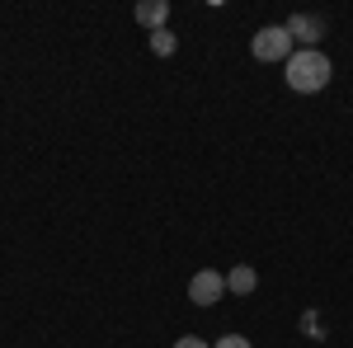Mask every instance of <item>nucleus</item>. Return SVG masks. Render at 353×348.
Masks as SVG:
<instances>
[{
  "instance_id": "10",
  "label": "nucleus",
  "mask_w": 353,
  "mask_h": 348,
  "mask_svg": "<svg viewBox=\"0 0 353 348\" xmlns=\"http://www.w3.org/2000/svg\"><path fill=\"white\" fill-rule=\"evenodd\" d=\"M174 348H208V344H203L198 334H184V339H179V344H174Z\"/></svg>"
},
{
  "instance_id": "4",
  "label": "nucleus",
  "mask_w": 353,
  "mask_h": 348,
  "mask_svg": "<svg viewBox=\"0 0 353 348\" xmlns=\"http://www.w3.org/2000/svg\"><path fill=\"white\" fill-rule=\"evenodd\" d=\"M288 33H292V43H301V48H316L321 33H325V19H316V14H292V19H288Z\"/></svg>"
},
{
  "instance_id": "9",
  "label": "nucleus",
  "mask_w": 353,
  "mask_h": 348,
  "mask_svg": "<svg viewBox=\"0 0 353 348\" xmlns=\"http://www.w3.org/2000/svg\"><path fill=\"white\" fill-rule=\"evenodd\" d=\"M212 348H250V339H241V334H226V339H217Z\"/></svg>"
},
{
  "instance_id": "3",
  "label": "nucleus",
  "mask_w": 353,
  "mask_h": 348,
  "mask_svg": "<svg viewBox=\"0 0 353 348\" xmlns=\"http://www.w3.org/2000/svg\"><path fill=\"white\" fill-rule=\"evenodd\" d=\"M221 292H226V278H221V273H212V268L193 273V283H189V301L193 306H217Z\"/></svg>"
},
{
  "instance_id": "5",
  "label": "nucleus",
  "mask_w": 353,
  "mask_h": 348,
  "mask_svg": "<svg viewBox=\"0 0 353 348\" xmlns=\"http://www.w3.org/2000/svg\"><path fill=\"white\" fill-rule=\"evenodd\" d=\"M165 19H170V0H141L137 5V24H146L151 33H161Z\"/></svg>"
},
{
  "instance_id": "7",
  "label": "nucleus",
  "mask_w": 353,
  "mask_h": 348,
  "mask_svg": "<svg viewBox=\"0 0 353 348\" xmlns=\"http://www.w3.org/2000/svg\"><path fill=\"white\" fill-rule=\"evenodd\" d=\"M174 48H179V43H174V33H170V28H161V33H151V52H156V57H170Z\"/></svg>"
},
{
  "instance_id": "6",
  "label": "nucleus",
  "mask_w": 353,
  "mask_h": 348,
  "mask_svg": "<svg viewBox=\"0 0 353 348\" xmlns=\"http://www.w3.org/2000/svg\"><path fill=\"white\" fill-rule=\"evenodd\" d=\"M226 287H231L236 296H250L254 287H259V273H254L250 264H236L231 273H226Z\"/></svg>"
},
{
  "instance_id": "1",
  "label": "nucleus",
  "mask_w": 353,
  "mask_h": 348,
  "mask_svg": "<svg viewBox=\"0 0 353 348\" xmlns=\"http://www.w3.org/2000/svg\"><path fill=\"white\" fill-rule=\"evenodd\" d=\"M288 85H292L297 94L325 90L330 85V57L321 52V48H297V52L288 57Z\"/></svg>"
},
{
  "instance_id": "8",
  "label": "nucleus",
  "mask_w": 353,
  "mask_h": 348,
  "mask_svg": "<svg viewBox=\"0 0 353 348\" xmlns=\"http://www.w3.org/2000/svg\"><path fill=\"white\" fill-rule=\"evenodd\" d=\"M301 329H306L311 339H321V334H325V325H321V316H316V311H306V316H301Z\"/></svg>"
},
{
  "instance_id": "2",
  "label": "nucleus",
  "mask_w": 353,
  "mask_h": 348,
  "mask_svg": "<svg viewBox=\"0 0 353 348\" xmlns=\"http://www.w3.org/2000/svg\"><path fill=\"white\" fill-rule=\"evenodd\" d=\"M250 52L259 57V61H283V66H288V57L297 52V43H292L288 24H269V28H259V33H254Z\"/></svg>"
}]
</instances>
